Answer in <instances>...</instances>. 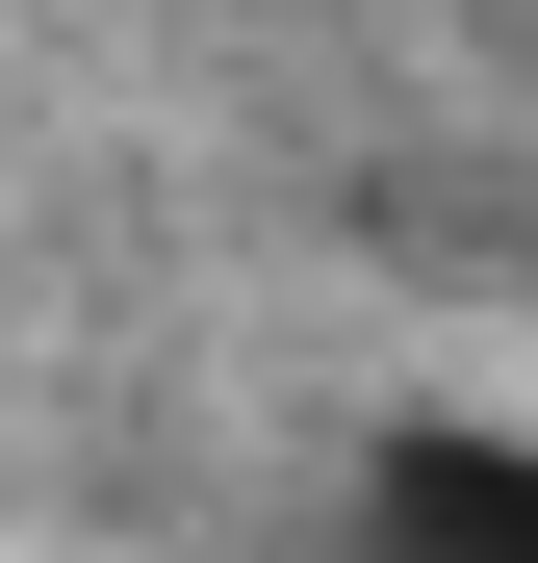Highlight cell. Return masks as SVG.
Returning <instances> with one entry per match:
<instances>
[{"label":"cell","mask_w":538,"mask_h":563,"mask_svg":"<svg viewBox=\"0 0 538 563\" xmlns=\"http://www.w3.org/2000/svg\"><path fill=\"white\" fill-rule=\"evenodd\" d=\"M359 563H538V435H385L359 461Z\"/></svg>","instance_id":"cell-1"}]
</instances>
